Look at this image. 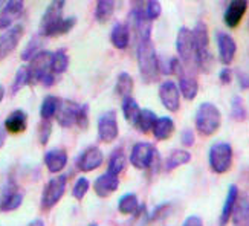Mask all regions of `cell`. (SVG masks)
<instances>
[{
	"mask_svg": "<svg viewBox=\"0 0 249 226\" xmlns=\"http://www.w3.org/2000/svg\"><path fill=\"white\" fill-rule=\"evenodd\" d=\"M138 69L144 83H153L159 73V58L151 38L138 41Z\"/></svg>",
	"mask_w": 249,
	"mask_h": 226,
	"instance_id": "6da1fadb",
	"label": "cell"
},
{
	"mask_svg": "<svg viewBox=\"0 0 249 226\" xmlns=\"http://www.w3.org/2000/svg\"><path fill=\"white\" fill-rule=\"evenodd\" d=\"M191 31L194 37V49H196V64L202 72L208 73L211 72L213 64H214V57L210 52L208 26L205 21H197V25Z\"/></svg>",
	"mask_w": 249,
	"mask_h": 226,
	"instance_id": "7a4b0ae2",
	"label": "cell"
},
{
	"mask_svg": "<svg viewBox=\"0 0 249 226\" xmlns=\"http://www.w3.org/2000/svg\"><path fill=\"white\" fill-rule=\"evenodd\" d=\"M29 70H31V84L40 83L45 87H51L55 84L57 75L52 72V52L40 51L29 60Z\"/></svg>",
	"mask_w": 249,
	"mask_h": 226,
	"instance_id": "3957f363",
	"label": "cell"
},
{
	"mask_svg": "<svg viewBox=\"0 0 249 226\" xmlns=\"http://www.w3.org/2000/svg\"><path fill=\"white\" fill-rule=\"evenodd\" d=\"M196 128L202 136H213L220 128L222 113L213 103H202L196 112Z\"/></svg>",
	"mask_w": 249,
	"mask_h": 226,
	"instance_id": "277c9868",
	"label": "cell"
},
{
	"mask_svg": "<svg viewBox=\"0 0 249 226\" xmlns=\"http://www.w3.org/2000/svg\"><path fill=\"white\" fill-rule=\"evenodd\" d=\"M210 168L215 174L228 173L232 167V147L228 142H217L210 148Z\"/></svg>",
	"mask_w": 249,
	"mask_h": 226,
	"instance_id": "5b68a950",
	"label": "cell"
},
{
	"mask_svg": "<svg viewBox=\"0 0 249 226\" xmlns=\"http://www.w3.org/2000/svg\"><path fill=\"white\" fill-rule=\"evenodd\" d=\"M66 185H68V177L64 174L52 177L48 182L41 192V209L43 211H49L57 205L61 200V197L64 196Z\"/></svg>",
	"mask_w": 249,
	"mask_h": 226,
	"instance_id": "8992f818",
	"label": "cell"
},
{
	"mask_svg": "<svg viewBox=\"0 0 249 226\" xmlns=\"http://www.w3.org/2000/svg\"><path fill=\"white\" fill-rule=\"evenodd\" d=\"M156 160L158 152L150 142H138L133 145L132 152H130V164L138 170L151 168Z\"/></svg>",
	"mask_w": 249,
	"mask_h": 226,
	"instance_id": "52a82bcc",
	"label": "cell"
},
{
	"mask_svg": "<svg viewBox=\"0 0 249 226\" xmlns=\"http://www.w3.org/2000/svg\"><path fill=\"white\" fill-rule=\"evenodd\" d=\"M176 49L183 64H191L196 61V49H194V37L191 29L185 26L179 29L176 38Z\"/></svg>",
	"mask_w": 249,
	"mask_h": 226,
	"instance_id": "ba28073f",
	"label": "cell"
},
{
	"mask_svg": "<svg viewBox=\"0 0 249 226\" xmlns=\"http://www.w3.org/2000/svg\"><path fill=\"white\" fill-rule=\"evenodd\" d=\"M120 135L118 118L115 110H107L98 118V138L104 144H110Z\"/></svg>",
	"mask_w": 249,
	"mask_h": 226,
	"instance_id": "9c48e42d",
	"label": "cell"
},
{
	"mask_svg": "<svg viewBox=\"0 0 249 226\" xmlns=\"http://www.w3.org/2000/svg\"><path fill=\"white\" fill-rule=\"evenodd\" d=\"M23 34H25V28L20 23L6 28V31L0 35V61H3L9 53H13L16 51Z\"/></svg>",
	"mask_w": 249,
	"mask_h": 226,
	"instance_id": "30bf717a",
	"label": "cell"
},
{
	"mask_svg": "<svg viewBox=\"0 0 249 226\" xmlns=\"http://www.w3.org/2000/svg\"><path fill=\"white\" fill-rule=\"evenodd\" d=\"M23 197L25 194L14 182H8L0 191V212H11L18 209L23 203Z\"/></svg>",
	"mask_w": 249,
	"mask_h": 226,
	"instance_id": "8fae6325",
	"label": "cell"
},
{
	"mask_svg": "<svg viewBox=\"0 0 249 226\" xmlns=\"http://www.w3.org/2000/svg\"><path fill=\"white\" fill-rule=\"evenodd\" d=\"M159 98L162 105L165 107L168 112L176 113L180 107V90L179 86L173 81H164L159 86Z\"/></svg>",
	"mask_w": 249,
	"mask_h": 226,
	"instance_id": "7c38bea8",
	"label": "cell"
},
{
	"mask_svg": "<svg viewBox=\"0 0 249 226\" xmlns=\"http://www.w3.org/2000/svg\"><path fill=\"white\" fill-rule=\"evenodd\" d=\"M104 155L98 147H88L77 159V168L83 173H90V171L100 168L103 165Z\"/></svg>",
	"mask_w": 249,
	"mask_h": 226,
	"instance_id": "4fadbf2b",
	"label": "cell"
},
{
	"mask_svg": "<svg viewBox=\"0 0 249 226\" xmlns=\"http://www.w3.org/2000/svg\"><path fill=\"white\" fill-rule=\"evenodd\" d=\"M81 112V104L69 101V100H61V105L57 113V121L63 128H71L72 125H77L78 116Z\"/></svg>",
	"mask_w": 249,
	"mask_h": 226,
	"instance_id": "5bb4252c",
	"label": "cell"
},
{
	"mask_svg": "<svg viewBox=\"0 0 249 226\" xmlns=\"http://www.w3.org/2000/svg\"><path fill=\"white\" fill-rule=\"evenodd\" d=\"M25 8V0H6L0 13V28L6 29L14 25V21L21 16Z\"/></svg>",
	"mask_w": 249,
	"mask_h": 226,
	"instance_id": "9a60e30c",
	"label": "cell"
},
{
	"mask_svg": "<svg viewBox=\"0 0 249 226\" xmlns=\"http://www.w3.org/2000/svg\"><path fill=\"white\" fill-rule=\"evenodd\" d=\"M120 187V177L118 174L113 173H104L100 177H96V180L93 182V190H95V194L98 197H109L112 196L113 192L118 190Z\"/></svg>",
	"mask_w": 249,
	"mask_h": 226,
	"instance_id": "2e32d148",
	"label": "cell"
},
{
	"mask_svg": "<svg viewBox=\"0 0 249 226\" xmlns=\"http://www.w3.org/2000/svg\"><path fill=\"white\" fill-rule=\"evenodd\" d=\"M248 5H249L248 0H231V3L226 8L225 16H223L225 25L231 29L239 26L245 13L248 11Z\"/></svg>",
	"mask_w": 249,
	"mask_h": 226,
	"instance_id": "e0dca14e",
	"label": "cell"
},
{
	"mask_svg": "<svg viewBox=\"0 0 249 226\" xmlns=\"http://www.w3.org/2000/svg\"><path fill=\"white\" fill-rule=\"evenodd\" d=\"M217 49H219V60L223 63L225 66H228L234 61L235 52H237V45L231 35L219 32L217 34Z\"/></svg>",
	"mask_w": 249,
	"mask_h": 226,
	"instance_id": "ac0fdd59",
	"label": "cell"
},
{
	"mask_svg": "<svg viewBox=\"0 0 249 226\" xmlns=\"http://www.w3.org/2000/svg\"><path fill=\"white\" fill-rule=\"evenodd\" d=\"M45 165L48 168L49 173L57 174L60 171L64 170V167L68 165V153L63 148H53L45 153Z\"/></svg>",
	"mask_w": 249,
	"mask_h": 226,
	"instance_id": "d6986e66",
	"label": "cell"
},
{
	"mask_svg": "<svg viewBox=\"0 0 249 226\" xmlns=\"http://www.w3.org/2000/svg\"><path fill=\"white\" fill-rule=\"evenodd\" d=\"M3 127H5V130L9 135H20V133H23L26 130V127H28V115H26V112L20 110V109L11 112L6 116V120L3 122Z\"/></svg>",
	"mask_w": 249,
	"mask_h": 226,
	"instance_id": "ffe728a7",
	"label": "cell"
},
{
	"mask_svg": "<svg viewBox=\"0 0 249 226\" xmlns=\"http://www.w3.org/2000/svg\"><path fill=\"white\" fill-rule=\"evenodd\" d=\"M66 5V0H51V3L48 5L45 14L41 17V23H40V31L49 28L53 25L55 21L63 18V9Z\"/></svg>",
	"mask_w": 249,
	"mask_h": 226,
	"instance_id": "44dd1931",
	"label": "cell"
},
{
	"mask_svg": "<svg viewBox=\"0 0 249 226\" xmlns=\"http://www.w3.org/2000/svg\"><path fill=\"white\" fill-rule=\"evenodd\" d=\"M239 197H240L239 188H237L235 185H231L230 190H228V194H226L223 208H222V212H220V217H219V226H226V225H228V222L232 217V212L235 209L237 202H239Z\"/></svg>",
	"mask_w": 249,
	"mask_h": 226,
	"instance_id": "7402d4cb",
	"label": "cell"
},
{
	"mask_svg": "<svg viewBox=\"0 0 249 226\" xmlns=\"http://www.w3.org/2000/svg\"><path fill=\"white\" fill-rule=\"evenodd\" d=\"M178 86H179L180 95L185 100H188V101H193L197 96V93H199V83H197V80L194 78L193 75H188L185 72L179 75V84Z\"/></svg>",
	"mask_w": 249,
	"mask_h": 226,
	"instance_id": "603a6c76",
	"label": "cell"
},
{
	"mask_svg": "<svg viewBox=\"0 0 249 226\" xmlns=\"http://www.w3.org/2000/svg\"><path fill=\"white\" fill-rule=\"evenodd\" d=\"M77 23V18L75 17H66V18H61L58 21H55L53 25H51L49 28L40 31V34L43 37H58V35H64L75 26Z\"/></svg>",
	"mask_w": 249,
	"mask_h": 226,
	"instance_id": "cb8c5ba5",
	"label": "cell"
},
{
	"mask_svg": "<svg viewBox=\"0 0 249 226\" xmlns=\"http://www.w3.org/2000/svg\"><path fill=\"white\" fill-rule=\"evenodd\" d=\"M151 133H153V136L158 141H167V139H170L173 133H175V121L168 116L158 118Z\"/></svg>",
	"mask_w": 249,
	"mask_h": 226,
	"instance_id": "d4e9b609",
	"label": "cell"
},
{
	"mask_svg": "<svg viewBox=\"0 0 249 226\" xmlns=\"http://www.w3.org/2000/svg\"><path fill=\"white\" fill-rule=\"evenodd\" d=\"M110 41L116 49H120V51L127 49V46L130 45L128 25L127 23H116L110 32Z\"/></svg>",
	"mask_w": 249,
	"mask_h": 226,
	"instance_id": "484cf974",
	"label": "cell"
},
{
	"mask_svg": "<svg viewBox=\"0 0 249 226\" xmlns=\"http://www.w3.org/2000/svg\"><path fill=\"white\" fill-rule=\"evenodd\" d=\"M231 220L234 226H249V199L246 196L239 197Z\"/></svg>",
	"mask_w": 249,
	"mask_h": 226,
	"instance_id": "4316f807",
	"label": "cell"
},
{
	"mask_svg": "<svg viewBox=\"0 0 249 226\" xmlns=\"http://www.w3.org/2000/svg\"><path fill=\"white\" fill-rule=\"evenodd\" d=\"M61 105V100L55 95H48L45 100L41 103V107H40V116L41 120H46V121H51L52 118H55L57 113H58V109Z\"/></svg>",
	"mask_w": 249,
	"mask_h": 226,
	"instance_id": "83f0119b",
	"label": "cell"
},
{
	"mask_svg": "<svg viewBox=\"0 0 249 226\" xmlns=\"http://www.w3.org/2000/svg\"><path fill=\"white\" fill-rule=\"evenodd\" d=\"M191 160V153L188 150H173L165 159V171H173Z\"/></svg>",
	"mask_w": 249,
	"mask_h": 226,
	"instance_id": "f1b7e54d",
	"label": "cell"
},
{
	"mask_svg": "<svg viewBox=\"0 0 249 226\" xmlns=\"http://www.w3.org/2000/svg\"><path fill=\"white\" fill-rule=\"evenodd\" d=\"M118 211L124 216H132L139 211V200L133 192H127L120 200H118Z\"/></svg>",
	"mask_w": 249,
	"mask_h": 226,
	"instance_id": "f546056e",
	"label": "cell"
},
{
	"mask_svg": "<svg viewBox=\"0 0 249 226\" xmlns=\"http://www.w3.org/2000/svg\"><path fill=\"white\" fill-rule=\"evenodd\" d=\"M115 11V0H96L95 6V18L100 23L109 21Z\"/></svg>",
	"mask_w": 249,
	"mask_h": 226,
	"instance_id": "4dcf8cb0",
	"label": "cell"
},
{
	"mask_svg": "<svg viewBox=\"0 0 249 226\" xmlns=\"http://www.w3.org/2000/svg\"><path fill=\"white\" fill-rule=\"evenodd\" d=\"M158 120V116L153 110L150 109H141V113L138 116V121H136V128L141 130L142 133H150L153 130V125Z\"/></svg>",
	"mask_w": 249,
	"mask_h": 226,
	"instance_id": "1f68e13d",
	"label": "cell"
},
{
	"mask_svg": "<svg viewBox=\"0 0 249 226\" xmlns=\"http://www.w3.org/2000/svg\"><path fill=\"white\" fill-rule=\"evenodd\" d=\"M125 164H127L125 153L123 152V148H116L115 152H112V155L109 157V165H107V171H109V173H113V174L120 176L124 171V168H125Z\"/></svg>",
	"mask_w": 249,
	"mask_h": 226,
	"instance_id": "d6a6232c",
	"label": "cell"
},
{
	"mask_svg": "<svg viewBox=\"0 0 249 226\" xmlns=\"http://www.w3.org/2000/svg\"><path fill=\"white\" fill-rule=\"evenodd\" d=\"M31 84V70H29V64H23V66H20L17 69V73H16V78H14V83L11 86V93L16 95L18 93L23 87Z\"/></svg>",
	"mask_w": 249,
	"mask_h": 226,
	"instance_id": "836d02e7",
	"label": "cell"
},
{
	"mask_svg": "<svg viewBox=\"0 0 249 226\" xmlns=\"http://www.w3.org/2000/svg\"><path fill=\"white\" fill-rule=\"evenodd\" d=\"M133 86H135V81H133L132 75H130V73L121 72L120 75H118V80H116V93H118V96H121V98L132 96Z\"/></svg>",
	"mask_w": 249,
	"mask_h": 226,
	"instance_id": "e575fe53",
	"label": "cell"
},
{
	"mask_svg": "<svg viewBox=\"0 0 249 226\" xmlns=\"http://www.w3.org/2000/svg\"><path fill=\"white\" fill-rule=\"evenodd\" d=\"M141 113V109L138 103L132 98V96H127V98H123V115L125 118V121L132 125H136L138 116Z\"/></svg>",
	"mask_w": 249,
	"mask_h": 226,
	"instance_id": "d590c367",
	"label": "cell"
},
{
	"mask_svg": "<svg viewBox=\"0 0 249 226\" xmlns=\"http://www.w3.org/2000/svg\"><path fill=\"white\" fill-rule=\"evenodd\" d=\"M52 72L55 75H60V73H64L69 68V55L66 49H58L55 52H52Z\"/></svg>",
	"mask_w": 249,
	"mask_h": 226,
	"instance_id": "8d00e7d4",
	"label": "cell"
},
{
	"mask_svg": "<svg viewBox=\"0 0 249 226\" xmlns=\"http://www.w3.org/2000/svg\"><path fill=\"white\" fill-rule=\"evenodd\" d=\"M231 118L237 122H242L248 118V110H246L245 101L239 95H235L231 101Z\"/></svg>",
	"mask_w": 249,
	"mask_h": 226,
	"instance_id": "74e56055",
	"label": "cell"
},
{
	"mask_svg": "<svg viewBox=\"0 0 249 226\" xmlns=\"http://www.w3.org/2000/svg\"><path fill=\"white\" fill-rule=\"evenodd\" d=\"M40 37H41V34L34 35L28 41L26 48L23 49V52H21V60H23V61H29L37 52H40V48H41V38Z\"/></svg>",
	"mask_w": 249,
	"mask_h": 226,
	"instance_id": "f35d334b",
	"label": "cell"
},
{
	"mask_svg": "<svg viewBox=\"0 0 249 226\" xmlns=\"http://www.w3.org/2000/svg\"><path fill=\"white\" fill-rule=\"evenodd\" d=\"M89 190H90V182L86 177H80L77 182H75V185L72 188V196L77 200H83Z\"/></svg>",
	"mask_w": 249,
	"mask_h": 226,
	"instance_id": "ab89813d",
	"label": "cell"
},
{
	"mask_svg": "<svg viewBox=\"0 0 249 226\" xmlns=\"http://www.w3.org/2000/svg\"><path fill=\"white\" fill-rule=\"evenodd\" d=\"M160 13H162V6L159 3V0H145V14L151 21L159 18Z\"/></svg>",
	"mask_w": 249,
	"mask_h": 226,
	"instance_id": "60d3db41",
	"label": "cell"
},
{
	"mask_svg": "<svg viewBox=\"0 0 249 226\" xmlns=\"http://www.w3.org/2000/svg\"><path fill=\"white\" fill-rule=\"evenodd\" d=\"M51 133H52V124L51 121H46V120H41L40 125H38V141L41 145H46L49 138H51Z\"/></svg>",
	"mask_w": 249,
	"mask_h": 226,
	"instance_id": "b9f144b4",
	"label": "cell"
},
{
	"mask_svg": "<svg viewBox=\"0 0 249 226\" xmlns=\"http://www.w3.org/2000/svg\"><path fill=\"white\" fill-rule=\"evenodd\" d=\"M180 142L183 147H193L194 142H196V136H194V132L191 128H185L180 133Z\"/></svg>",
	"mask_w": 249,
	"mask_h": 226,
	"instance_id": "7bdbcfd3",
	"label": "cell"
},
{
	"mask_svg": "<svg viewBox=\"0 0 249 226\" xmlns=\"http://www.w3.org/2000/svg\"><path fill=\"white\" fill-rule=\"evenodd\" d=\"M77 125L80 128H88V125H89V105L88 104H81V112L78 116Z\"/></svg>",
	"mask_w": 249,
	"mask_h": 226,
	"instance_id": "ee69618b",
	"label": "cell"
},
{
	"mask_svg": "<svg viewBox=\"0 0 249 226\" xmlns=\"http://www.w3.org/2000/svg\"><path fill=\"white\" fill-rule=\"evenodd\" d=\"M237 81H239V86L242 90L249 89V73H246L243 70H237Z\"/></svg>",
	"mask_w": 249,
	"mask_h": 226,
	"instance_id": "f6af8a7d",
	"label": "cell"
},
{
	"mask_svg": "<svg viewBox=\"0 0 249 226\" xmlns=\"http://www.w3.org/2000/svg\"><path fill=\"white\" fill-rule=\"evenodd\" d=\"M232 77H234V73L230 68H223L219 73V80L222 84H230L232 81Z\"/></svg>",
	"mask_w": 249,
	"mask_h": 226,
	"instance_id": "bcb514c9",
	"label": "cell"
},
{
	"mask_svg": "<svg viewBox=\"0 0 249 226\" xmlns=\"http://www.w3.org/2000/svg\"><path fill=\"white\" fill-rule=\"evenodd\" d=\"M182 226H203V222L197 216H190V217L185 219V222H183Z\"/></svg>",
	"mask_w": 249,
	"mask_h": 226,
	"instance_id": "7dc6e473",
	"label": "cell"
},
{
	"mask_svg": "<svg viewBox=\"0 0 249 226\" xmlns=\"http://www.w3.org/2000/svg\"><path fill=\"white\" fill-rule=\"evenodd\" d=\"M6 130L3 125H0V148H2L5 145V141H6Z\"/></svg>",
	"mask_w": 249,
	"mask_h": 226,
	"instance_id": "c3c4849f",
	"label": "cell"
},
{
	"mask_svg": "<svg viewBox=\"0 0 249 226\" xmlns=\"http://www.w3.org/2000/svg\"><path fill=\"white\" fill-rule=\"evenodd\" d=\"M26 226H45V222H43L41 219H36V220L29 222Z\"/></svg>",
	"mask_w": 249,
	"mask_h": 226,
	"instance_id": "681fc988",
	"label": "cell"
},
{
	"mask_svg": "<svg viewBox=\"0 0 249 226\" xmlns=\"http://www.w3.org/2000/svg\"><path fill=\"white\" fill-rule=\"evenodd\" d=\"M3 98H5V87L2 84H0V103L3 101Z\"/></svg>",
	"mask_w": 249,
	"mask_h": 226,
	"instance_id": "f907efd6",
	"label": "cell"
},
{
	"mask_svg": "<svg viewBox=\"0 0 249 226\" xmlns=\"http://www.w3.org/2000/svg\"><path fill=\"white\" fill-rule=\"evenodd\" d=\"M5 3H6V0H0V9L5 6Z\"/></svg>",
	"mask_w": 249,
	"mask_h": 226,
	"instance_id": "816d5d0a",
	"label": "cell"
},
{
	"mask_svg": "<svg viewBox=\"0 0 249 226\" xmlns=\"http://www.w3.org/2000/svg\"><path fill=\"white\" fill-rule=\"evenodd\" d=\"M90 226H96V225H90Z\"/></svg>",
	"mask_w": 249,
	"mask_h": 226,
	"instance_id": "f5cc1de1",
	"label": "cell"
}]
</instances>
